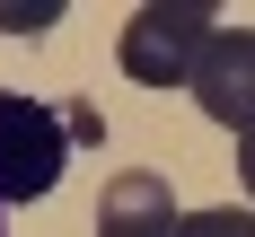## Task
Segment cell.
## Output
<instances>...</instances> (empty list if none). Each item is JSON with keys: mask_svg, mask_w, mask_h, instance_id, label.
<instances>
[{"mask_svg": "<svg viewBox=\"0 0 255 237\" xmlns=\"http://www.w3.org/2000/svg\"><path fill=\"white\" fill-rule=\"evenodd\" d=\"M211 35H220V9L211 0H150V9H132L115 62L141 88H194V62H203Z\"/></svg>", "mask_w": 255, "mask_h": 237, "instance_id": "6da1fadb", "label": "cell"}, {"mask_svg": "<svg viewBox=\"0 0 255 237\" xmlns=\"http://www.w3.org/2000/svg\"><path fill=\"white\" fill-rule=\"evenodd\" d=\"M71 167V132H62V105L18 97L0 88V202H44Z\"/></svg>", "mask_w": 255, "mask_h": 237, "instance_id": "7a4b0ae2", "label": "cell"}, {"mask_svg": "<svg viewBox=\"0 0 255 237\" xmlns=\"http://www.w3.org/2000/svg\"><path fill=\"white\" fill-rule=\"evenodd\" d=\"M194 105H203L220 132H255V35L247 26H220L194 62Z\"/></svg>", "mask_w": 255, "mask_h": 237, "instance_id": "3957f363", "label": "cell"}, {"mask_svg": "<svg viewBox=\"0 0 255 237\" xmlns=\"http://www.w3.org/2000/svg\"><path fill=\"white\" fill-rule=\"evenodd\" d=\"M176 229H185V211L158 167H124L97 193V237H176Z\"/></svg>", "mask_w": 255, "mask_h": 237, "instance_id": "277c9868", "label": "cell"}, {"mask_svg": "<svg viewBox=\"0 0 255 237\" xmlns=\"http://www.w3.org/2000/svg\"><path fill=\"white\" fill-rule=\"evenodd\" d=\"M176 237H255V211L238 202H211V211H185V229Z\"/></svg>", "mask_w": 255, "mask_h": 237, "instance_id": "5b68a950", "label": "cell"}, {"mask_svg": "<svg viewBox=\"0 0 255 237\" xmlns=\"http://www.w3.org/2000/svg\"><path fill=\"white\" fill-rule=\"evenodd\" d=\"M53 18H62V0H35V9H9L0 0V35H44Z\"/></svg>", "mask_w": 255, "mask_h": 237, "instance_id": "8992f818", "label": "cell"}, {"mask_svg": "<svg viewBox=\"0 0 255 237\" xmlns=\"http://www.w3.org/2000/svg\"><path fill=\"white\" fill-rule=\"evenodd\" d=\"M62 132H71V150H97V141H106L97 105H62Z\"/></svg>", "mask_w": 255, "mask_h": 237, "instance_id": "52a82bcc", "label": "cell"}, {"mask_svg": "<svg viewBox=\"0 0 255 237\" xmlns=\"http://www.w3.org/2000/svg\"><path fill=\"white\" fill-rule=\"evenodd\" d=\"M238 176H247V193H255V132H238Z\"/></svg>", "mask_w": 255, "mask_h": 237, "instance_id": "ba28073f", "label": "cell"}, {"mask_svg": "<svg viewBox=\"0 0 255 237\" xmlns=\"http://www.w3.org/2000/svg\"><path fill=\"white\" fill-rule=\"evenodd\" d=\"M0 237H9V202H0Z\"/></svg>", "mask_w": 255, "mask_h": 237, "instance_id": "9c48e42d", "label": "cell"}]
</instances>
